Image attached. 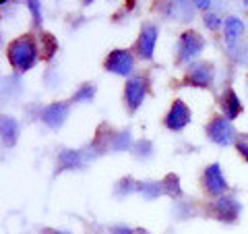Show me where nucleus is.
<instances>
[{
  "mask_svg": "<svg viewBox=\"0 0 248 234\" xmlns=\"http://www.w3.org/2000/svg\"><path fill=\"white\" fill-rule=\"evenodd\" d=\"M236 150L248 162V139H238V141H236Z\"/></svg>",
  "mask_w": 248,
  "mask_h": 234,
  "instance_id": "393cba45",
  "label": "nucleus"
},
{
  "mask_svg": "<svg viewBox=\"0 0 248 234\" xmlns=\"http://www.w3.org/2000/svg\"><path fill=\"white\" fill-rule=\"evenodd\" d=\"M0 135H2L4 147H15L19 141V122L13 116H4L0 122Z\"/></svg>",
  "mask_w": 248,
  "mask_h": 234,
  "instance_id": "4468645a",
  "label": "nucleus"
},
{
  "mask_svg": "<svg viewBox=\"0 0 248 234\" xmlns=\"http://www.w3.org/2000/svg\"><path fill=\"white\" fill-rule=\"evenodd\" d=\"M203 50H205V37L195 29L184 31L180 35V40H178V48H176L178 62H190L192 65V60H195Z\"/></svg>",
  "mask_w": 248,
  "mask_h": 234,
  "instance_id": "f03ea898",
  "label": "nucleus"
},
{
  "mask_svg": "<svg viewBox=\"0 0 248 234\" xmlns=\"http://www.w3.org/2000/svg\"><path fill=\"white\" fill-rule=\"evenodd\" d=\"M209 216H213L215 220L219 222H226V224H234L238 220L240 212H242V205L238 203L234 197H217L211 205H209Z\"/></svg>",
  "mask_w": 248,
  "mask_h": 234,
  "instance_id": "0eeeda50",
  "label": "nucleus"
},
{
  "mask_svg": "<svg viewBox=\"0 0 248 234\" xmlns=\"http://www.w3.org/2000/svg\"><path fill=\"white\" fill-rule=\"evenodd\" d=\"M48 234H71V232H64V230H50Z\"/></svg>",
  "mask_w": 248,
  "mask_h": 234,
  "instance_id": "cd10ccee",
  "label": "nucleus"
},
{
  "mask_svg": "<svg viewBox=\"0 0 248 234\" xmlns=\"http://www.w3.org/2000/svg\"><path fill=\"white\" fill-rule=\"evenodd\" d=\"M135 158L139 160H149L153 155V143L149 141V139H139V141L135 143Z\"/></svg>",
  "mask_w": 248,
  "mask_h": 234,
  "instance_id": "412c9836",
  "label": "nucleus"
},
{
  "mask_svg": "<svg viewBox=\"0 0 248 234\" xmlns=\"http://www.w3.org/2000/svg\"><path fill=\"white\" fill-rule=\"evenodd\" d=\"M147 89H149L147 77H130L124 83V104H126L128 112H137L141 108V104L145 102Z\"/></svg>",
  "mask_w": 248,
  "mask_h": 234,
  "instance_id": "423d86ee",
  "label": "nucleus"
},
{
  "mask_svg": "<svg viewBox=\"0 0 248 234\" xmlns=\"http://www.w3.org/2000/svg\"><path fill=\"white\" fill-rule=\"evenodd\" d=\"M203 191L211 197H223L228 191V181L223 176V170L219 164H209V166L203 170Z\"/></svg>",
  "mask_w": 248,
  "mask_h": 234,
  "instance_id": "6e6552de",
  "label": "nucleus"
},
{
  "mask_svg": "<svg viewBox=\"0 0 248 234\" xmlns=\"http://www.w3.org/2000/svg\"><path fill=\"white\" fill-rule=\"evenodd\" d=\"M244 4H246V6H248V0H244Z\"/></svg>",
  "mask_w": 248,
  "mask_h": 234,
  "instance_id": "7c9ffc66",
  "label": "nucleus"
},
{
  "mask_svg": "<svg viewBox=\"0 0 248 234\" xmlns=\"http://www.w3.org/2000/svg\"><path fill=\"white\" fill-rule=\"evenodd\" d=\"M161 186H164V193L168 195V197H172V199L182 197L180 178H178L176 174H168V176L164 178V181H161Z\"/></svg>",
  "mask_w": 248,
  "mask_h": 234,
  "instance_id": "6ab92c4d",
  "label": "nucleus"
},
{
  "mask_svg": "<svg viewBox=\"0 0 248 234\" xmlns=\"http://www.w3.org/2000/svg\"><path fill=\"white\" fill-rule=\"evenodd\" d=\"M83 166V153L75 150H62L56 158V174L66 172V170H77Z\"/></svg>",
  "mask_w": 248,
  "mask_h": 234,
  "instance_id": "ddd939ff",
  "label": "nucleus"
},
{
  "mask_svg": "<svg viewBox=\"0 0 248 234\" xmlns=\"http://www.w3.org/2000/svg\"><path fill=\"white\" fill-rule=\"evenodd\" d=\"M246 91H248V75H246Z\"/></svg>",
  "mask_w": 248,
  "mask_h": 234,
  "instance_id": "c756f323",
  "label": "nucleus"
},
{
  "mask_svg": "<svg viewBox=\"0 0 248 234\" xmlns=\"http://www.w3.org/2000/svg\"><path fill=\"white\" fill-rule=\"evenodd\" d=\"M56 52H58V40L52 33H42L40 35V54H42V58L50 60Z\"/></svg>",
  "mask_w": 248,
  "mask_h": 234,
  "instance_id": "f3484780",
  "label": "nucleus"
},
{
  "mask_svg": "<svg viewBox=\"0 0 248 234\" xmlns=\"http://www.w3.org/2000/svg\"><path fill=\"white\" fill-rule=\"evenodd\" d=\"M68 112H71L68 104H64V102H52V104L44 106L42 110H40V120L48 129L58 131V129L64 127V122L68 118Z\"/></svg>",
  "mask_w": 248,
  "mask_h": 234,
  "instance_id": "1a4fd4ad",
  "label": "nucleus"
},
{
  "mask_svg": "<svg viewBox=\"0 0 248 234\" xmlns=\"http://www.w3.org/2000/svg\"><path fill=\"white\" fill-rule=\"evenodd\" d=\"M190 120H192V112H190L188 104L182 102V100H174L168 114H166V118H164V124H166V129L178 133V131H182Z\"/></svg>",
  "mask_w": 248,
  "mask_h": 234,
  "instance_id": "9b49d317",
  "label": "nucleus"
},
{
  "mask_svg": "<svg viewBox=\"0 0 248 234\" xmlns=\"http://www.w3.org/2000/svg\"><path fill=\"white\" fill-rule=\"evenodd\" d=\"M135 191H139V183L135 181V178H130V176L122 178V181L116 184V195H118V197H126V195L135 193Z\"/></svg>",
  "mask_w": 248,
  "mask_h": 234,
  "instance_id": "4be33fe9",
  "label": "nucleus"
},
{
  "mask_svg": "<svg viewBox=\"0 0 248 234\" xmlns=\"http://www.w3.org/2000/svg\"><path fill=\"white\" fill-rule=\"evenodd\" d=\"M203 23H205V27H207V29H211V31H217V29H219V25H221L223 21H221L219 17H217L215 13H207L205 17H203Z\"/></svg>",
  "mask_w": 248,
  "mask_h": 234,
  "instance_id": "b1692460",
  "label": "nucleus"
},
{
  "mask_svg": "<svg viewBox=\"0 0 248 234\" xmlns=\"http://www.w3.org/2000/svg\"><path fill=\"white\" fill-rule=\"evenodd\" d=\"M221 112L228 120H236L240 114H242V102H240L238 93L234 89H226L221 96Z\"/></svg>",
  "mask_w": 248,
  "mask_h": 234,
  "instance_id": "f8f14e48",
  "label": "nucleus"
},
{
  "mask_svg": "<svg viewBox=\"0 0 248 234\" xmlns=\"http://www.w3.org/2000/svg\"><path fill=\"white\" fill-rule=\"evenodd\" d=\"M139 193H141L147 201L157 199V197H161V195H166V193H164V186H161V183H153V181L139 183Z\"/></svg>",
  "mask_w": 248,
  "mask_h": 234,
  "instance_id": "a211bd4d",
  "label": "nucleus"
},
{
  "mask_svg": "<svg viewBox=\"0 0 248 234\" xmlns=\"http://www.w3.org/2000/svg\"><path fill=\"white\" fill-rule=\"evenodd\" d=\"M40 56H42L40 44H37V40L31 33L21 35L6 46V58H9L13 71L19 75L31 71V68L37 65Z\"/></svg>",
  "mask_w": 248,
  "mask_h": 234,
  "instance_id": "f257e3e1",
  "label": "nucleus"
},
{
  "mask_svg": "<svg viewBox=\"0 0 248 234\" xmlns=\"http://www.w3.org/2000/svg\"><path fill=\"white\" fill-rule=\"evenodd\" d=\"M95 91H97V87L93 83H83L79 89H77L75 93H73V102H91L93 98H95Z\"/></svg>",
  "mask_w": 248,
  "mask_h": 234,
  "instance_id": "aec40b11",
  "label": "nucleus"
},
{
  "mask_svg": "<svg viewBox=\"0 0 248 234\" xmlns=\"http://www.w3.org/2000/svg\"><path fill=\"white\" fill-rule=\"evenodd\" d=\"M207 137L209 141H213L215 145L228 147L232 143H236V131L232 120H228L226 116H215L207 124Z\"/></svg>",
  "mask_w": 248,
  "mask_h": 234,
  "instance_id": "7ed1b4c3",
  "label": "nucleus"
},
{
  "mask_svg": "<svg viewBox=\"0 0 248 234\" xmlns=\"http://www.w3.org/2000/svg\"><path fill=\"white\" fill-rule=\"evenodd\" d=\"M104 68L112 75L128 77L130 79V75L135 71V56L130 54V50H124V48L112 50L108 54V58L104 60Z\"/></svg>",
  "mask_w": 248,
  "mask_h": 234,
  "instance_id": "20e7f679",
  "label": "nucleus"
},
{
  "mask_svg": "<svg viewBox=\"0 0 248 234\" xmlns=\"http://www.w3.org/2000/svg\"><path fill=\"white\" fill-rule=\"evenodd\" d=\"M157 37H159V27L155 25V23L145 25L137 37V44H135L137 56L143 58V60H151L153 52H155V44H157Z\"/></svg>",
  "mask_w": 248,
  "mask_h": 234,
  "instance_id": "9d476101",
  "label": "nucleus"
},
{
  "mask_svg": "<svg viewBox=\"0 0 248 234\" xmlns=\"http://www.w3.org/2000/svg\"><path fill=\"white\" fill-rule=\"evenodd\" d=\"M135 234H149V232L143 230V228H137V230H135Z\"/></svg>",
  "mask_w": 248,
  "mask_h": 234,
  "instance_id": "c85d7f7f",
  "label": "nucleus"
},
{
  "mask_svg": "<svg viewBox=\"0 0 248 234\" xmlns=\"http://www.w3.org/2000/svg\"><path fill=\"white\" fill-rule=\"evenodd\" d=\"M192 4H195V9H201V11L211 9V2H209V0H197V2H192Z\"/></svg>",
  "mask_w": 248,
  "mask_h": 234,
  "instance_id": "bb28decb",
  "label": "nucleus"
},
{
  "mask_svg": "<svg viewBox=\"0 0 248 234\" xmlns=\"http://www.w3.org/2000/svg\"><path fill=\"white\" fill-rule=\"evenodd\" d=\"M242 31H244L242 19H238V17H228L226 21H223V35H226L228 46H234Z\"/></svg>",
  "mask_w": 248,
  "mask_h": 234,
  "instance_id": "2eb2a0df",
  "label": "nucleus"
},
{
  "mask_svg": "<svg viewBox=\"0 0 248 234\" xmlns=\"http://www.w3.org/2000/svg\"><path fill=\"white\" fill-rule=\"evenodd\" d=\"M213 77H215V71H213V65L207 60H197L188 65L186 68V77L184 81L192 85V87H199V89H209L213 85Z\"/></svg>",
  "mask_w": 248,
  "mask_h": 234,
  "instance_id": "39448f33",
  "label": "nucleus"
},
{
  "mask_svg": "<svg viewBox=\"0 0 248 234\" xmlns=\"http://www.w3.org/2000/svg\"><path fill=\"white\" fill-rule=\"evenodd\" d=\"M133 147V135H130V131H118V133H114V137H112V145H110V151H116V153H120V151H126Z\"/></svg>",
  "mask_w": 248,
  "mask_h": 234,
  "instance_id": "dca6fc26",
  "label": "nucleus"
},
{
  "mask_svg": "<svg viewBox=\"0 0 248 234\" xmlns=\"http://www.w3.org/2000/svg\"><path fill=\"white\" fill-rule=\"evenodd\" d=\"M110 234H135V230L128 228V226H114L110 230Z\"/></svg>",
  "mask_w": 248,
  "mask_h": 234,
  "instance_id": "a878e982",
  "label": "nucleus"
},
{
  "mask_svg": "<svg viewBox=\"0 0 248 234\" xmlns=\"http://www.w3.org/2000/svg\"><path fill=\"white\" fill-rule=\"evenodd\" d=\"M25 4H27V9L31 13V17H33V25L40 27L42 25V4L35 2V0H29V2H25Z\"/></svg>",
  "mask_w": 248,
  "mask_h": 234,
  "instance_id": "5701e85b",
  "label": "nucleus"
}]
</instances>
